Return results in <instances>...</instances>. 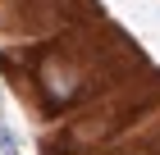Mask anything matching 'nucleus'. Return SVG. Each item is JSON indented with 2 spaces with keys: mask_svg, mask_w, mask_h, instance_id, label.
<instances>
[{
  "mask_svg": "<svg viewBox=\"0 0 160 155\" xmlns=\"http://www.w3.org/2000/svg\"><path fill=\"white\" fill-rule=\"evenodd\" d=\"M0 151H5V155H18V142H14L9 128H0Z\"/></svg>",
  "mask_w": 160,
  "mask_h": 155,
  "instance_id": "obj_1",
  "label": "nucleus"
}]
</instances>
